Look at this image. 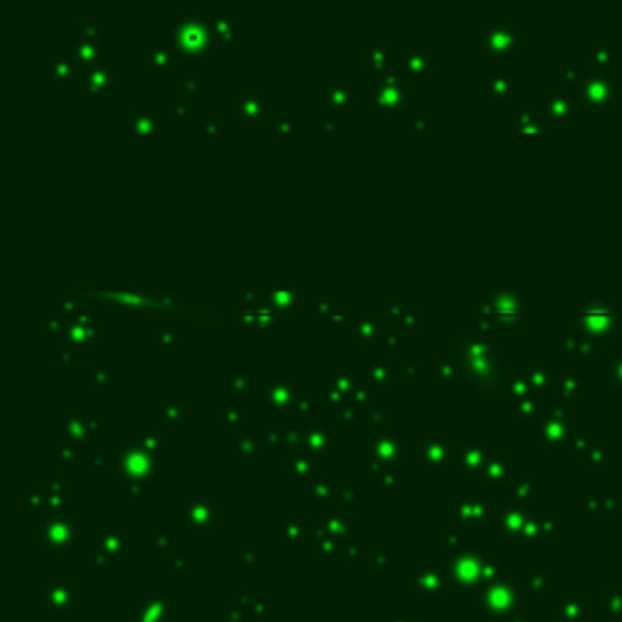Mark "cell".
I'll list each match as a JSON object with an SVG mask.
<instances>
[{
  "label": "cell",
  "mask_w": 622,
  "mask_h": 622,
  "mask_svg": "<svg viewBox=\"0 0 622 622\" xmlns=\"http://www.w3.org/2000/svg\"><path fill=\"white\" fill-rule=\"evenodd\" d=\"M404 93H406V88L397 76H384L372 88L374 103L382 105V107H399L404 103Z\"/></svg>",
  "instance_id": "cell-1"
},
{
  "label": "cell",
  "mask_w": 622,
  "mask_h": 622,
  "mask_svg": "<svg viewBox=\"0 0 622 622\" xmlns=\"http://www.w3.org/2000/svg\"><path fill=\"white\" fill-rule=\"evenodd\" d=\"M95 83H98V90H105L110 85V74L103 69H93L88 74V78H85V85H88L90 90H95Z\"/></svg>",
  "instance_id": "cell-2"
},
{
  "label": "cell",
  "mask_w": 622,
  "mask_h": 622,
  "mask_svg": "<svg viewBox=\"0 0 622 622\" xmlns=\"http://www.w3.org/2000/svg\"><path fill=\"white\" fill-rule=\"evenodd\" d=\"M146 127L156 129V127H158L156 117H153L151 112H139V114H137V119H134V132H137L139 137H146V132H144V129H146Z\"/></svg>",
  "instance_id": "cell-3"
},
{
  "label": "cell",
  "mask_w": 622,
  "mask_h": 622,
  "mask_svg": "<svg viewBox=\"0 0 622 622\" xmlns=\"http://www.w3.org/2000/svg\"><path fill=\"white\" fill-rule=\"evenodd\" d=\"M71 64L66 59H59V61H54V64H51V74H59V76H64V78H69L71 76Z\"/></svg>",
  "instance_id": "cell-4"
}]
</instances>
